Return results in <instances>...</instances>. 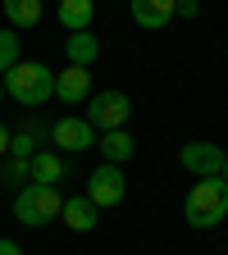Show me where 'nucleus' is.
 I'll return each mask as SVG.
<instances>
[{
	"label": "nucleus",
	"instance_id": "obj_20",
	"mask_svg": "<svg viewBox=\"0 0 228 255\" xmlns=\"http://www.w3.org/2000/svg\"><path fill=\"white\" fill-rule=\"evenodd\" d=\"M9 141H14V132H9V128H5V123H0V159H5V155H9Z\"/></svg>",
	"mask_w": 228,
	"mask_h": 255
},
{
	"label": "nucleus",
	"instance_id": "obj_17",
	"mask_svg": "<svg viewBox=\"0 0 228 255\" xmlns=\"http://www.w3.org/2000/svg\"><path fill=\"white\" fill-rule=\"evenodd\" d=\"M18 64V32L14 27H0V78Z\"/></svg>",
	"mask_w": 228,
	"mask_h": 255
},
{
	"label": "nucleus",
	"instance_id": "obj_11",
	"mask_svg": "<svg viewBox=\"0 0 228 255\" xmlns=\"http://www.w3.org/2000/svg\"><path fill=\"white\" fill-rule=\"evenodd\" d=\"M27 173H32V182L59 187V182H64V173H69V164H64V155H59V150H37V155L27 159Z\"/></svg>",
	"mask_w": 228,
	"mask_h": 255
},
{
	"label": "nucleus",
	"instance_id": "obj_21",
	"mask_svg": "<svg viewBox=\"0 0 228 255\" xmlns=\"http://www.w3.org/2000/svg\"><path fill=\"white\" fill-rule=\"evenodd\" d=\"M224 182H228V155H224Z\"/></svg>",
	"mask_w": 228,
	"mask_h": 255
},
{
	"label": "nucleus",
	"instance_id": "obj_9",
	"mask_svg": "<svg viewBox=\"0 0 228 255\" xmlns=\"http://www.w3.org/2000/svg\"><path fill=\"white\" fill-rule=\"evenodd\" d=\"M55 96H59L64 105H82V101H91V73L78 69V64H69L64 73H55Z\"/></svg>",
	"mask_w": 228,
	"mask_h": 255
},
{
	"label": "nucleus",
	"instance_id": "obj_15",
	"mask_svg": "<svg viewBox=\"0 0 228 255\" xmlns=\"http://www.w3.org/2000/svg\"><path fill=\"white\" fill-rule=\"evenodd\" d=\"M0 9H5L9 27H37L41 23V0H0Z\"/></svg>",
	"mask_w": 228,
	"mask_h": 255
},
{
	"label": "nucleus",
	"instance_id": "obj_18",
	"mask_svg": "<svg viewBox=\"0 0 228 255\" xmlns=\"http://www.w3.org/2000/svg\"><path fill=\"white\" fill-rule=\"evenodd\" d=\"M178 14H183V18H197L201 5H197V0H178Z\"/></svg>",
	"mask_w": 228,
	"mask_h": 255
},
{
	"label": "nucleus",
	"instance_id": "obj_6",
	"mask_svg": "<svg viewBox=\"0 0 228 255\" xmlns=\"http://www.w3.org/2000/svg\"><path fill=\"white\" fill-rule=\"evenodd\" d=\"M50 146L59 155H78V150H91L96 146V128L87 119H73V114H64L50 123Z\"/></svg>",
	"mask_w": 228,
	"mask_h": 255
},
{
	"label": "nucleus",
	"instance_id": "obj_4",
	"mask_svg": "<svg viewBox=\"0 0 228 255\" xmlns=\"http://www.w3.org/2000/svg\"><path fill=\"white\" fill-rule=\"evenodd\" d=\"M96 132H114V128H128L133 119V101H128V91H96L87 101V114H82Z\"/></svg>",
	"mask_w": 228,
	"mask_h": 255
},
{
	"label": "nucleus",
	"instance_id": "obj_8",
	"mask_svg": "<svg viewBox=\"0 0 228 255\" xmlns=\"http://www.w3.org/2000/svg\"><path fill=\"white\" fill-rule=\"evenodd\" d=\"M128 14H133L137 27H169L178 14V0H128Z\"/></svg>",
	"mask_w": 228,
	"mask_h": 255
},
{
	"label": "nucleus",
	"instance_id": "obj_1",
	"mask_svg": "<svg viewBox=\"0 0 228 255\" xmlns=\"http://www.w3.org/2000/svg\"><path fill=\"white\" fill-rule=\"evenodd\" d=\"M183 219L192 223V228H219V223L228 219V182H224V173L192 182L187 201H183Z\"/></svg>",
	"mask_w": 228,
	"mask_h": 255
},
{
	"label": "nucleus",
	"instance_id": "obj_13",
	"mask_svg": "<svg viewBox=\"0 0 228 255\" xmlns=\"http://www.w3.org/2000/svg\"><path fill=\"white\" fill-rule=\"evenodd\" d=\"M96 214H101V210H96L87 196H69V201H64V210H59V219L69 223V233H91L96 223H101Z\"/></svg>",
	"mask_w": 228,
	"mask_h": 255
},
{
	"label": "nucleus",
	"instance_id": "obj_19",
	"mask_svg": "<svg viewBox=\"0 0 228 255\" xmlns=\"http://www.w3.org/2000/svg\"><path fill=\"white\" fill-rule=\"evenodd\" d=\"M0 255H23V246L14 237H0Z\"/></svg>",
	"mask_w": 228,
	"mask_h": 255
},
{
	"label": "nucleus",
	"instance_id": "obj_16",
	"mask_svg": "<svg viewBox=\"0 0 228 255\" xmlns=\"http://www.w3.org/2000/svg\"><path fill=\"white\" fill-rule=\"evenodd\" d=\"M32 182V173H27V159H18V155H5L0 159V187H27Z\"/></svg>",
	"mask_w": 228,
	"mask_h": 255
},
{
	"label": "nucleus",
	"instance_id": "obj_5",
	"mask_svg": "<svg viewBox=\"0 0 228 255\" xmlns=\"http://www.w3.org/2000/svg\"><path fill=\"white\" fill-rule=\"evenodd\" d=\"M123 196H128V178H123V169L101 159V169H91V178H87V201H91L96 210H110V205H119Z\"/></svg>",
	"mask_w": 228,
	"mask_h": 255
},
{
	"label": "nucleus",
	"instance_id": "obj_14",
	"mask_svg": "<svg viewBox=\"0 0 228 255\" xmlns=\"http://www.w3.org/2000/svg\"><path fill=\"white\" fill-rule=\"evenodd\" d=\"M59 23L69 32H87L91 27V14H96V0H59Z\"/></svg>",
	"mask_w": 228,
	"mask_h": 255
},
{
	"label": "nucleus",
	"instance_id": "obj_2",
	"mask_svg": "<svg viewBox=\"0 0 228 255\" xmlns=\"http://www.w3.org/2000/svg\"><path fill=\"white\" fill-rule=\"evenodd\" d=\"M0 82H5V96H14V101L27 105V110H41L55 96V69H46V64H37V59H32V64L18 59Z\"/></svg>",
	"mask_w": 228,
	"mask_h": 255
},
{
	"label": "nucleus",
	"instance_id": "obj_7",
	"mask_svg": "<svg viewBox=\"0 0 228 255\" xmlns=\"http://www.w3.org/2000/svg\"><path fill=\"white\" fill-rule=\"evenodd\" d=\"M224 146L219 141H187L183 150H178V159H183V169L187 173H197V178H215V173H224Z\"/></svg>",
	"mask_w": 228,
	"mask_h": 255
},
{
	"label": "nucleus",
	"instance_id": "obj_3",
	"mask_svg": "<svg viewBox=\"0 0 228 255\" xmlns=\"http://www.w3.org/2000/svg\"><path fill=\"white\" fill-rule=\"evenodd\" d=\"M64 210V196L59 187H46V182H27L14 191V219L23 223V228H46V223H55Z\"/></svg>",
	"mask_w": 228,
	"mask_h": 255
},
{
	"label": "nucleus",
	"instance_id": "obj_22",
	"mask_svg": "<svg viewBox=\"0 0 228 255\" xmlns=\"http://www.w3.org/2000/svg\"><path fill=\"white\" fill-rule=\"evenodd\" d=\"M0 96H5V82H0Z\"/></svg>",
	"mask_w": 228,
	"mask_h": 255
},
{
	"label": "nucleus",
	"instance_id": "obj_12",
	"mask_svg": "<svg viewBox=\"0 0 228 255\" xmlns=\"http://www.w3.org/2000/svg\"><path fill=\"white\" fill-rule=\"evenodd\" d=\"M64 55H69V64H78V69H91V64L101 59V41L91 37V27L87 32H69V37H64Z\"/></svg>",
	"mask_w": 228,
	"mask_h": 255
},
{
	"label": "nucleus",
	"instance_id": "obj_10",
	"mask_svg": "<svg viewBox=\"0 0 228 255\" xmlns=\"http://www.w3.org/2000/svg\"><path fill=\"white\" fill-rule=\"evenodd\" d=\"M96 150H101L105 164H128L133 150H137V141H133L128 128H114V132H101V137H96Z\"/></svg>",
	"mask_w": 228,
	"mask_h": 255
}]
</instances>
